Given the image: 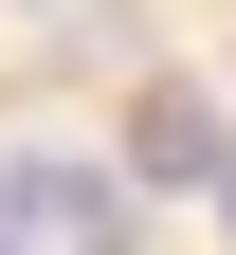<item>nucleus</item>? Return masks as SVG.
Masks as SVG:
<instances>
[{
	"mask_svg": "<svg viewBox=\"0 0 236 255\" xmlns=\"http://www.w3.org/2000/svg\"><path fill=\"white\" fill-rule=\"evenodd\" d=\"M18 18H37V0H18Z\"/></svg>",
	"mask_w": 236,
	"mask_h": 255,
	"instance_id": "20e7f679",
	"label": "nucleus"
},
{
	"mask_svg": "<svg viewBox=\"0 0 236 255\" xmlns=\"http://www.w3.org/2000/svg\"><path fill=\"white\" fill-rule=\"evenodd\" d=\"M200 201H218V219H236V164H218V182H200Z\"/></svg>",
	"mask_w": 236,
	"mask_h": 255,
	"instance_id": "7ed1b4c3",
	"label": "nucleus"
},
{
	"mask_svg": "<svg viewBox=\"0 0 236 255\" xmlns=\"http://www.w3.org/2000/svg\"><path fill=\"white\" fill-rule=\"evenodd\" d=\"M0 255H18V237H0Z\"/></svg>",
	"mask_w": 236,
	"mask_h": 255,
	"instance_id": "39448f33",
	"label": "nucleus"
},
{
	"mask_svg": "<svg viewBox=\"0 0 236 255\" xmlns=\"http://www.w3.org/2000/svg\"><path fill=\"white\" fill-rule=\"evenodd\" d=\"M218 164H236V110H218V91H182V73H163L146 110H127V164H109V182H127V201H146V182H182V201H200Z\"/></svg>",
	"mask_w": 236,
	"mask_h": 255,
	"instance_id": "f03ea898",
	"label": "nucleus"
},
{
	"mask_svg": "<svg viewBox=\"0 0 236 255\" xmlns=\"http://www.w3.org/2000/svg\"><path fill=\"white\" fill-rule=\"evenodd\" d=\"M0 237L18 255H146V201L109 164H73V146H18L0 164Z\"/></svg>",
	"mask_w": 236,
	"mask_h": 255,
	"instance_id": "f257e3e1",
	"label": "nucleus"
}]
</instances>
